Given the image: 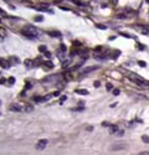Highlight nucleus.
I'll list each match as a JSON object with an SVG mask.
<instances>
[{"label": "nucleus", "instance_id": "nucleus-17", "mask_svg": "<svg viewBox=\"0 0 149 155\" xmlns=\"http://www.w3.org/2000/svg\"><path fill=\"white\" fill-rule=\"evenodd\" d=\"M96 27H97V29H101V30H106V29H107L106 25H102V24H97V25H96Z\"/></svg>", "mask_w": 149, "mask_h": 155}, {"label": "nucleus", "instance_id": "nucleus-32", "mask_svg": "<svg viewBox=\"0 0 149 155\" xmlns=\"http://www.w3.org/2000/svg\"><path fill=\"white\" fill-rule=\"evenodd\" d=\"M139 155H149V151H141Z\"/></svg>", "mask_w": 149, "mask_h": 155}, {"label": "nucleus", "instance_id": "nucleus-41", "mask_svg": "<svg viewBox=\"0 0 149 155\" xmlns=\"http://www.w3.org/2000/svg\"><path fill=\"white\" fill-rule=\"evenodd\" d=\"M0 75H1V72H0Z\"/></svg>", "mask_w": 149, "mask_h": 155}, {"label": "nucleus", "instance_id": "nucleus-12", "mask_svg": "<svg viewBox=\"0 0 149 155\" xmlns=\"http://www.w3.org/2000/svg\"><path fill=\"white\" fill-rule=\"evenodd\" d=\"M49 35H50V36H55V37H60V36H61V34L57 32V31H55V32H54V31H51V32H49Z\"/></svg>", "mask_w": 149, "mask_h": 155}, {"label": "nucleus", "instance_id": "nucleus-42", "mask_svg": "<svg viewBox=\"0 0 149 155\" xmlns=\"http://www.w3.org/2000/svg\"><path fill=\"white\" fill-rule=\"evenodd\" d=\"M0 104H1V102H0Z\"/></svg>", "mask_w": 149, "mask_h": 155}, {"label": "nucleus", "instance_id": "nucleus-24", "mask_svg": "<svg viewBox=\"0 0 149 155\" xmlns=\"http://www.w3.org/2000/svg\"><path fill=\"white\" fill-rule=\"evenodd\" d=\"M138 64H139L141 67H145V66H147V63L144 62V61H138Z\"/></svg>", "mask_w": 149, "mask_h": 155}, {"label": "nucleus", "instance_id": "nucleus-38", "mask_svg": "<svg viewBox=\"0 0 149 155\" xmlns=\"http://www.w3.org/2000/svg\"><path fill=\"white\" fill-rule=\"evenodd\" d=\"M5 82H6V79H4V78L0 79V83H5Z\"/></svg>", "mask_w": 149, "mask_h": 155}, {"label": "nucleus", "instance_id": "nucleus-7", "mask_svg": "<svg viewBox=\"0 0 149 155\" xmlns=\"http://www.w3.org/2000/svg\"><path fill=\"white\" fill-rule=\"evenodd\" d=\"M76 93L77 94H81V96H83V94H88V91L87 89H82V88H80V89H76Z\"/></svg>", "mask_w": 149, "mask_h": 155}, {"label": "nucleus", "instance_id": "nucleus-30", "mask_svg": "<svg viewBox=\"0 0 149 155\" xmlns=\"http://www.w3.org/2000/svg\"><path fill=\"white\" fill-rule=\"evenodd\" d=\"M99 86H101V82H99V81H96V82H94V87H99Z\"/></svg>", "mask_w": 149, "mask_h": 155}, {"label": "nucleus", "instance_id": "nucleus-44", "mask_svg": "<svg viewBox=\"0 0 149 155\" xmlns=\"http://www.w3.org/2000/svg\"><path fill=\"white\" fill-rule=\"evenodd\" d=\"M0 21H1V20H0Z\"/></svg>", "mask_w": 149, "mask_h": 155}, {"label": "nucleus", "instance_id": "nucleus-35", "mask_svg": "<svg viewBox=\"0 0 149 155\" xmlns=\"http://www.w3.org/2000/svg\"><path fill=\"white\" fill-rule=\"evenodd\" d=\"M31 87H32L31 83H27V84H26V88H31Z\"/></svg>", "mask_w": 149, "mask_h": 155}, {"label": "nucleus", "instance_id": "nucleus-23", "mask_svg": "<svg viewBox=\"0 0 149 155\" xmlns=\"http://www.w3.org/2000/svg\"><path fill=\"white\" fill-rule=\"evenodd\" d=\"M142 34H143V35H148L149 36V30L148 29H143L142 30Z\"/></svg>", "mask_w": 149, "mask_h": 155}, {"label": "nucleus", "instance_id": "nucleus-34", "mask_svg": "<svg viewBox=\"0 0 149 155\" xmlns=\"http://www.w3.org/2000/svg\"><path fill=\"white\" fill-rule=\"evenodd\" d=\"M60 96V92H55L54 94H52V97H59Z\"/></svg>", "mask_w": 149, "mask_h": 155}, {"label": "nucleus", "instance_id": "nucleus-3", "mask_svg": "<svg viewBox=\"0 0 149 155\" xmlns=\"http://www.w3.org/2000/svg\"><path fill=\"white\" fill-rule=\"evenodd\" d=\"M99 70V66H90V67H86V68H83V73H90L92 71H97Z\"/></svg>", "mask_w": 149, "mask_h": 155}, {"label": "nucleus", "instance_id": "nucleus-19", "mask_svg": "<svg viewBox=\"0 0 149 155\" xmlns=\"http://www.w3.org/2000/svg\"><path fill=\"white\" fill-rule=\"evenodd\" d=\"M70 81V79H71V75H70V72H66V73H65V81Z\"/></svg>", "mask_w": 149, "mask_h": 155}, {"label": "nucleus", "instance_id": "nucleus-14", "mask_svg": "<svg viewBox=\"0 0 149 155\" xmlns=\"http://www.w3.org/2000/svg\"><path fill=\"white\" fill-rule=\"evenodd\" d=\"M25 64H26V67H32L34 66V63H32V61H30V60H26V61H25Z\"/></svg>", "mask_w": 149, "mask_h": 155}, {"label": "nucleus", "instance_id": "nucleus-15", "mask_svg": "<svg viewBox=\"0 0 149 155\" xmlns=\"http://www.w3.org/2000/svg\"><path fill=\"white\" fill-rule=\"evenodd\" d=\"M39 51H40V52H42V53H45V52H46V46H43V45L39 46Z\"/></svg>", "mask_w": 149, "mask_h": 155}, {"label": "nucleus", "instance_id": "nucleus-2", "mask_svg": "<svg viewBox=\"0 0 149 155\" xmlns=\"http://www.w3.org/2000/svg\"><path fill=\"white\" fill-rule=\"evenodd\" d=\"M47 146V140L46 139H41V140H39L37 141V144H36V149L37 150H43Z\"/></svg>", "mask_w": 149, "mask_h": 155}, {"label": "nucleus", "instance_id": "nucleus-16", "mask_svg": "<svg viewBox=\"0 0 149 155\" xmlns=\"http://www.w3.org/2000/svg\"><path fill=\"white\" fill-rule=\"evenodd\" d=\"M116 18H117V19H124V18H127V15L124 14V12H122V14H117Z\"/></svg>", "mask_w": 149, "mask_h": 155}, {"label": "nucleus", "instance_id": "nucleus-9", "mask_svg": "<svg viewBox=\"0 0 149 155\" xmlns=\"http://www.w3.org/2000/svg\"><path fill=\"white\" fill-rule=\"evenodd\" d=\"M119 55H121V51H119V50H116V51H113V53H112V58H117Z\"/></svg>", "mask_w": 149, "mask_h": 155}, {"label": "nucleus", "instance_id": "nucleus-33", "mask_svg": "<svg viewBox=\"0 0 149 155\" xmlns=\"http://www.w3.org/2000/svg\"><path fill=\"white\" fill-rule=\"evenodd\" d=\"M73 46H81V42H78V41H74V42H73Z\"/></svg>", "mask_w": 149, "mask_h": 155}, {"label": "nucleus", "instance_id": "nucleus-21", "mask_svg": "<svg viewBox=\"0 0 149 155\" xmlns=\"http://www.w3.org/2000/svg\"><path fill=\"white\" fill-rule=\"evenodd\" d=\"M42 20H43V16H41V15L35 16V21H42Z\"/></svg>", "mask_w": 149, "mask_h": 155}, {"label": "nucleus", "instance_id": "nucleus-13", "mask_svg": "<svg viewBox=\"0 0 149 155\" xmlns=\"http://www.w3.org/2000/svg\"><path fill=\"white\" fill-rule=\"evenodd\" d=\"M142 140H143V143L149 144V136H148V135H143V136H142Z\"/></svg>", "mask_w": 149, "mask_h": 155}, {"label": "nucleus", "instance_id": "nucleus-8", "mask_svg": "<svg viewBox=\"0 0 149 155\" xmlns=\"http://www.w3.org/2000/svg\"><path fill=\"white\" fill-rule=\"evenodd\" d=\"M70 63H71V58H66V60H62V66H63V67H67Z\"/></svg>", "mask_w": 149, "mask_h": 155}, {"label": "nucleus", "instance_id": "nucleus-10", "mask_svg": "<svg viewBox=\"0 0 149 155\" xmlns=\"http://www.w3.org/2000/svg\"><path fill=\"white\" fill-rule=\"evenodd\" d=\"M118 132V127L117 125H111V134H116Z\"/></svg>", "mask_w": 149, "mask_h": 155}, {"label": "nucleus", "instance_id": "nucleus-27", "mask_svg": "<svg viewBox=\"0 0 149 155\" xmlns=\"http://www.w3.org/2000/svg\"><path fill=\"white\" fill-rule=\"evenodd\" d=\"M67 99V97L66 96H61V98H60V101H61V103H63L65 101H66Z\"/></svg>", "mask_w": 149, "mask_h": 155}, {"label": "nucleus", "instance_id": "nucleus-40", "mask_svg": "<svg viewBox=\"0 0 149 155\" xmlns=\"http://www.w3.org/2000/svg\"><path fill=\"white\" fill-rule=\"evenodd\" d=\"M147 3H149V0H147Z\"/></svg>", "mask_w": 149, "mask_h": 155}, {"label": "nucleus", "instance_id": "nucleus-26", "mask_svg": "<svg viewBox=\"0 0 149 155\" xmlns=\"http://www.w3.org/2000/svg\"><path fill=\"white\" fill-rule=\"evenodd\" d=\"M0 35H1V36H5V35H6V31H5L4 29H0Z\"/></svg>", "mask_w": 149, "mask_h": 155}, {"label": "nucleus", "instance_id": "nucleus-6", "mask_svg": "<svg viewBox=\"0 0 149 155\" xmlns=\"http://www.w3.org/2000/svg\"><path fill=\"white\" fill-rule=\"evenodd\" d=\"M10 109L12 112H21V110H23V107H21L20 104H12L10 107Z\"/></svg>", "mask_w": 149, "mask_h": 155}, {"label": "nucleus", "instance_id": "nucleus-29", "mask_svg": "<svg viewBox=\"0 0 149 155\" xmlns=\"http://www.w3.org/2000/svg\"><path fill=\"white\" fill-rule=\"evenodd\" d=\"M0 63H1V66H3V67H9V64H8V63H6L5 61H1Z\"/></svg>", "mask_w": 149, "mask_h": 155}, {"label": "nucleus", "instance_id": "nucleus-20", "mask_svg": "<svg viewBox=\"0 0 149 155\" xmlns=\"http://www.w3.org/2000/svg\"><path fill=\"white\" fill-rule=\"evenodd\" d=\"M116 135H117V136H123V135H124V130H118V132L116 133Z\"/></svg>", "mask_w": 149, "mask_h": 155}, {"label": "nucleus", "instance_id": "nucleus-28", "mask_svg": "<svg viewBox=\"0 0 149 155\" xmlns=\"http://www.w3.org/2000/svg\"><path fill=\"white\" fill-rule=\"evenodd\" d=\"M10 61H15V63H19V58H17V57H11Z\"/></svg>", "mask_w": 149, "mask_h": 155}, {"label": "nucleus", "instance_id": "nucleus-39", "mask_svg": "<svg viewBox=\"0 0 149 155\" xmlns=\"http://www.w3.org/2000/svg\"><path fill=\"white\" fill-rule=\"evenodd\" d=\"M118 3V0H113V4H117Z\"/></svg>", "mask_w": 149, "mask_h": 155}, {"label": "nucleus", "instance_id": "nucleus-22", "mask_svg": "<svg viewBox=\"0 0 149 155\" xmlns=\"http://www.w3.org/2000/svg\"><path fill=\"white\" fill-rule=\"evenodd\" d=\"M9 83H10V84H14L15 83V78H14V77H9Z\"/></svg>", "mask_w": 149, "mask_h": 155}, {"label": "nucleus", "instance_id": "nucleus-25", "mask_svg": "<svg viewBox=\"0 0 149 155\" xmlns=\"http://www.w3.org/2000/svg\"><path fill=\"white\" fill-rule=\"evenodd\" d=\"M112 93L114 94V96H118V94L121 93V91H119V89H117V88H116V89H113V92H112Z\"/></svg>", "mask_w": 149, "mask_h": 155}, {"label": "nucleus", "instance_id": "nucleus-36", "mask_svg": "<svg viewBox=\"0 0 149 155\" xmlns=\"http://www.w3.org/2000/svg\"><path fill=\"white\" fill-rule=\"evenodd\" d=\"M107 88H108V89H112V84L108 83V84H107Z\"/></svg>", "mask_w": 149, "mask_h": 155}, {"label": "nucleus", "instance_id": "nucleus-5", "mask_svg": "<svg viewBox=\"0 0 149 155\" xmlns=\"http://www.w3.org/2000/svg\"><path fill=\"white\" fill-rule=\"evenodd\" d=\"M59 78V76H55V75H51L49 77H45L43 78V82H51V81H56Z\"/></svg>", "mask_w": 149, "mask_h": 155}, {"label": "nucleus", "instance_id": "nucleus-1", "mask_svg": "<svg viewBox=\"0 0 149 155\" xmlns=\"http://www.w3.org/2000/svg\"><path fill=\"white\" fill-rule=\"evenodd\" d=\"M23 34L29 38H34L39 35V30L32 25H26V26L23 27Z\"/></svg>", "mask_w": 149, "mask_h": 155}, {"label": "nucleus", "instance_id": "nucleus-4", "mask_svg": "<svg viewBox=\"0 0 149 155\" xmlns=\"http://www.w3.org/2000/svg\"><path fill=\"white\" fill-rule=\"evenodd\" d=\"M124 148H127V145L125 144H116V145H112L111 146V150H114V151H117V150H122V149H124Z\"/></svg>", "mask_w": 149, "mask_h": 155}, {"label": "nucleus", "instance_id": "nucleus-18", "mask_svg": "<svg viewBox=\"0 0 149 155\" xmlns=\"http://www.w3.org/2000/svg\"><path fill=\"white\" fill-rule=\"evenodd\" d=\"M24 109H25V112H32L34 108H32V106H25Z\"/></svg>", "mask_w": 149, "mask_h": 155}, {"label": "nucleus", "instance_id": "nucleus-11", "mask_svg": "<svg viewBox=\"0 0 149 155\" xmlns=\"http://www.w3.org/2000/svg\"><path fill=\"white\" fill-rule=\"evenodd\" d=\"M43 66H46L47 68H52L54 67V63H52L51 61H46V62H43Z\"/></svg>", "mask_w": 149, "mask_h": 155}, {"label": "nucleus", "instance_id": "nucleus-31", "mask_svg": "<svg viewBox=\"0 0 149 155\" xmlns=\"http://www.w3.org/2000/svg\"><path fill=\"white\" fill-rule=\"evenodd\" d=\"M102 125H103V127H111V124L107 123V122H103V123H102Z\"/></svg>", "mask_w": 149, "mask_h": 155}, {"label": "nucleus", "instance_id": "nucleus-37", "mask_svg": "<svg viewBox=\"0 0 149 155\" xmlns=\"http://www.w3.org/2000/svg\"><path fill=\"white\" fill-rule=\"evenodd\" d=\"M45 55H46V57H51V53L50 52H45Z\"/></svg>", "mask_w": 149, "mask_h": 155}, {"label": "nucleus", "instance_id": "nucleus-43", "mask_svg": "<svg viewBox=\"0 0 149 155\" xmlns=\"http://www.w3.org/2000/svg\"><path fill=\"white\" fill-rule=\"evenodd\" d=\"M6 1H9V0H6Z\"/></svg>", "mask_w": 149, "mask_h": 155}]
</instances>
